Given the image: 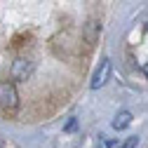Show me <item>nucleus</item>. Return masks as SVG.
Returning <instances> with one entry per match:
<instances>
[{
	"instance_id": "9",
	"label": "nucleus",
	"mask_w": 148,
	"mask_h": 148,
	"mask_svg": "<svg viewBox=\"0 0 148 148\" xmlns=\"http://www.w3.org/2000/svg\"><path fill=\"white\" fill-rule=\"evenodd\" d=\"M141 71H143V75L148 78V64H141Z\"/></svg>"
},
{
	"instance_id": "1",
	"label": "nucleus",
	"mask_w": 148,
	"mask_h": 148,
	"mask_svg": "<svg viewBox=\"0 0 148 148\" xmlns=\"http://www.w3.org/2000/svg\"><path fill=\"white\" fill-rule=\"evenodd\" d=\"M0 106L5 110H14L19 106V92L12 80H0Z\"/></svg>"
},
{
	"instance_id": "2",
	"label": "nucleus",
	"mask_w": 148,
	"mask_h": 148,
	"mask_svg": "<svg viewBox=\"0 0 148 148\" xmlns=\"http://www.w3.org/2000/svg\"><path fill=\"white\" fill-rule=\"evenodd\" d=\"M10 75H12V80H14V82H26V80L33 75V61H28V59L19 57V59L12 64Z\"/></svg>"
},
{
	"instance_id": "6",
	"label": "nucleus",
	"mask_w": 148,
	"mask_h": 148,
	"mask_svg": "<svg viewBox=\"0 0 148 148\" xmlns=\"http://www.w3.org/2000/svg\"><path fill=\"white\" fill-rule=\"evenodd\" d=\"M136 143H139V136H129L120 148H136Z\"/></svg>"
},
{
	"instance_id": "4",
	"label": "nucleus",
	"mask_w": 148,
	"mask_h": 148,
	"mask_svg": "<svg viewBox=\"0 0 148 148\" xmlns=\"http://www.w3.org/2000/svg\"><path fill=\"white\" fill-rule=\"evenodd\" d=\"M99 33H101V24H99V21H94V19L87 21V24L82 26V38H85L89 45H94V42L99 40Z\"/></svg>"
},
{
	"instance_id": "3",
	"label": "nucleus",
	"mask_w": 148,
	"mask_h": 148,
	"mask_svg": "<svg viewBox=\"0 0 148 148\" xmlns=\"http://www.w3.org/2000/svg\"><path fill=\"white\" fill-rule=\"evenodd\" d=\"M108 78H110V59H103L101 66L94 71V75H92L89 87H92V89H99V87H103V85L108 82Z\"/></svg>"
},
{
	"instance_id": "8",
	"label": "nucleus",
	"mask_w": 148,
	"mask_h": 148,
	"mask_svg": "<svg viewBox=\"0 0 148 148\" xmlns=\"http://www.w3.org/2000/svg\"><path fill=\"white\" fill-rule=\"evenodd\" d=\"M73 129H75V118H71L68 125H66V132H73Z\"/></svg>"
},
{
	"instance_id": "5",
	"label": "nucleus",
	"mask_w": 148,
	"mask_h": 148,
	"mask_svg": "<svg viewBox=\"0 0 148 148\" xmlns=\"http://www.w3.org/2000/svg\"><path fill=\"white\" fill-rule=\"evenodd\" d=\"M132 120H134V115L129 113V110H120V113L113 118V129H118V132L120 129H127L129 125H132Z\"/></svg>"
},
{
	"instance_id": "7",
	"label": "nucleus",
	"mask_w": 148,
	"mask_h": 148,
	"mask_svg": "<svg viewBox=\"0 0 148 148\" xmlns=\"http://www.w3.org/2000/svg\"><path fill=\"white\" fill-rule=\"evenodd\" d=\"M113 146V141H106V139H99L97 141V148H110Z\"/></svg>"
},
{
	"instance_id": "10",
	"label": "nucleus",
	"mask_w": 148,
	"mask_h": 148,
	"mask_svg": "<svg viewBox=\"0 0 148 148\" xmlns=\"http://www.w3.org/2000/svg\"><path fill=\"white\" fill-rule=\"evenodd\" d=\"M146 31H148V24H146Z\"/></svg>"
}]
</instances>
